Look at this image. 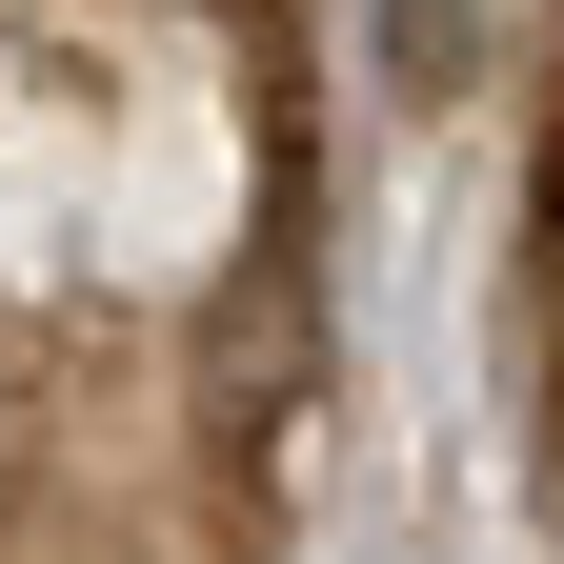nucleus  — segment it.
Instances as JSON below:
<instances>
[{"mask_svg":"<svg viewBox=\"0 0 564 564\" xmlns=\"http://www.w3.org/2000/svg\"><path fill=\"white\" fill-rule=\"evenodd\" d=\"M383 61H403V101H464V61H484V0H383Z\"/></svg>","mask_w":564,"mask_h":564,"instance_id":"1","label":"nucleus"}]
</instances>
